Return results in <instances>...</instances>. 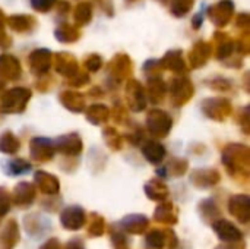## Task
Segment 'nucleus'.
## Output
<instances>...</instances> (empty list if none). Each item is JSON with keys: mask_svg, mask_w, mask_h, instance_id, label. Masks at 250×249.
<instances>
[{"mask_svg": "<svg viewBox=\"0 0 250 249\" xmlns=\"http://www.w3.org/2000/svg\"><path fill=\"white\" fill-rule=\"evenodd\" d=\"M86 213L76 205L67 207L60 214V223L67 230H79L86 225Z\"/></svg>", "mask_w": 250, "mask_h": 249, "instance_id": "f257e3e1", "label": "nucleus"}, {"mask_svg": "<svg viewBox=\"0 0 250 249\" xmlns=\"http://www.w3.org/2000/svg\"><path fill=\"white\" fill-rule=\"evenodd\" d=\"M212 227H214V232L217 233V236L220 238V241H223L226 244H236L243 239V235L239 230V227L234 223H231L223 217L215 220L212 223Z\"/></svg>", "mask_w": 250, "mask_h": 249, "instance_id": "f03ea898", "label": "nucleus"}, {"mask_svg": "<svg viewBox=\"0 0 250 249\" xmlns=\"http://www.w3.org/2000/svg\"><path fill=\"white\" fill-rule=\"evenodd\" d=\"M229 210L240 223H248L250 219V200L248 195H236L229 203Z\"/></svg>", "mask_w": 250, "mask_h": 249, "instance_id": "7ed1b4c3", "label": "nucleus"}, {"mask_svg": "<svg viewBox=\"0 0 250 249\" xmlns=\"http://www.w3.org/2000/svg\"><path fill=\"white\" fill-rule=\"evenodd\" d=\"M119 226L129 235H142L146 232L148 226H149V220L146 216L142 214H130L126 216Z\"/></svg>", "mask_w": 250, "mask_h": 249, "instance_id": "20e7f679", "label": "nucleus"}, {"mask_svg": "<svg viewBox=\"0 0 250 249\" xmlns=\"http://www.w3.org/2000/svg\"><path fill=\"white\" fill-rule=\"evenodd\" d=\"M174 233L166 229H152L145 236V245L148 249H163L168 247L170 238Z\"/></svg>", "mask_w": 250, "mask_h": 249, "instance_id": "39448f33", "label": "nucleus"}, {"mask_svg": "<svg viewBox=\"0 0 250 249\" xmlns=\"http://www.w3.org/2000/svg\"><path fill=\"white\" fill-rule=\"evenodd\" d=\"M35 200V188L31 183L26 182H21L15 191H13V198L12 201L19 205V207H26L29 204H32V201Z\"/></svg>", "mask_w": 250, "mask_h": 249, "instance_id": "423d86ee", "label": "nucleus"}, {"mask_svg": "<svg viewBox=\"0 0 250 249\" xmlns=\"http://www.w3.org/2000/svg\"><path fill=\"white\" fill-rule=\"evenodd\" d=\"M19 242V227L15 220H9L1 233H0V244L4 249L15 248Z\"/></svg>", "mask_w": 250, "mask_h": 249, "instance_id": "0eeeda50", "label": "nucleus"}, {"mask_svg": "<svg viewBox=\"0 0 250 249\" xmlns=\"http://www.w3.org/2000/svg\"><path fill=\"white\" fill-rule=\"evenodd\" d=\"M154 219H155V222H160L164 225H174V223H177V210L174 208L173 204L164 203L160 207H157V210L154 213Z\"/></svg>", "mask_w": 250, "mask_h": 249, "instance_id": "6e6552de", "label": "nucleus"}, {"mask_svg": "<svg viewBox=\"0 0 250 249\" xmlns=\"http://www.w3.org/2000/svg\"><path fill=\"white\" fill-rule=\"evenodd\" d=\"M35 181H37V183H38L40 191L44 192V194L53 195V194H56V192L59 191V182H57V179H56L54 176H51V175H47V173L40 172V173L35 175Z\"/></svg>", "mask_w": 250, "mask_h": 249, "instance_id": "1a4fd4ad", "label": "nucleus"}, {"mask_svg": "<svg viewBox=\"0 0 250 249\" xmlns=\"http://www.w3.org/2000/svg\"><path fill=\"white\" fill-rule=\"evenodd\" d=\"M145 191H146L148 197H149L151 200H155V201H163V200L168 195V191H167L166 185L161 183V182H158V181H151V182H148Z\"/></svg>", "mask_w": 250, "mask_h": 249, "instance_id": "9d476101", "label": "nucleus"}, {"mask_svg": "<svg viewBox=\"0 0 250 249\" xmlns=\"http://www.w3.org/2000/svg\"><path fill=\"white\" fill-rule=\"evenodd\" d=\"M201 210H202V217H204L207 222L212 220V223H214L215 220L221 219V213H220V210L217 208V205H215L211 200L204 201V203L201 204Z\"/></svg>", "mask_w": 250, "mask_h": 249, "instance_id": "9b49d317", "label": "nucleus"}, {"mask_svg": "<svg viewBox=\"0 0 250 249\" xmlns=\"http://www.w3.org/2000/svg\"><path fill=\"white\" fill-rule=\"evenodd\" d=\"M86 222H89V225H88V235L89 236H101L104 233L105 223H104L101 216L91 214V219H88Z\"/></svg>", "mask_w": 250, "mask_h": 249, "instance_id": "f8f14e48", "label": "nucleus"}, {"mask_svg": "<svg viewBox=\"0 0 250 249\" xmlns=\"http://www.w3.org/2000/svg\"><path fill=\"white\" fill-rule=\"evenodd\" d=\"M111 244H113V247L116 249H125L129 245L127 233L122 227L120 229H114V226H113L111 227Z\"/></svg>", "mask_w": 250, "mask_h": 249, "instance_id": "ddd939ff", "label": "nucleus"}, {"mask_svg": "<svg viewBox=\"0 0 250 249\" xmlns=\"http://www.w3.org/2000/svg\"><path fill=\"white\" fill-rule=\"evenodd\" d=\"M144 154L148 157L149 161L152 163H160L161 158L164 157V150L158 144H149L146 148H144Z\"/></svg>", "mask_w": 250, "mask_h": 249, "instance_id": "4468645a", "label": "nucleus"}, {"mask_svg": "<svg viewBox=\"0 0 250 249\" xmlns=\"http://www.w3.org/2000/svg\"><path fill=\"white\" fill-rule=\"evenodd\" d=\"M10 204H12V198H10L9 192L6 189L0 188V217L7 214V211L10 210Z\"/></svg>", "mask_w": 250, "mask_h": 249, "instance_id": "2eb2a0df", "label": "nucleus"}, {"mask_svg": "<svg viewBox=\"0 0 250 249\" xmlns=\"http://www.w3.org/2000/svg\"><path fill=\"white\" fill-rule=\"evenodd\" d=\"M10 167H12V169H10L9 173H12V175H22V173H25L26 170L31 169V166H29L28 163L22 161V160H18V161L10 163Z\"/></svg>", "mask_w": 250, "mask_h": 249, "instance_id": "dca6fc26", "label": "nucleus"}, {"mask_svg": "<svg viewBox=\"0 0 250 249\" xmlns=\"http://www.w3.org/2000/svg\"><path fill=\"white\" fill-rule=\"evenodd\" d=\"M40 249H63V245H62V242L59 241V239H48V241H45Z\"/></svg>", "mask_w": 250, "mask_h": 249, "instance_id": "f3484780", "label": "nucleus"}, {"mask_svg": "<svg viewBox=\"0 0 250 249\" xmlns=\"http://www.w3.org/2000/svg\"><path fill=\"white\" fill-rule=\"evenodd\" d=\"M64 249H85V245L81 238H76V239H70Z\"/></svg>", "mask_w": 250, "mask_h": 249, "instance_id": "a211bd4d", "label": "nucleus"}, {"mask_svg": "<svg viewBox=\"0 0 250 249\" xmlns=\"http://www.w3.org/2000/svg\"><path fill=\"white\" fill-rule=\"evenodd\" d=\"M215 249H234V248H231V247H229V245H220V247H217Z\"/></svg>", "mask_w": 250, "mask_h": 249, "instance_id": "6ab92c4d", "label": "nucleus"}]
</instances>
